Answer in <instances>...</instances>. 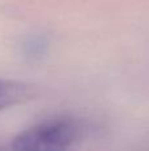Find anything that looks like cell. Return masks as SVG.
<instances>
[{"mask_svg": "<svg viewBox=\"0 0 149 151\" xmlns=\"http://www.w3.org/2000/svg\"><path fill=\"white\" fill-rule=\"evenodd\" d=\"M38 90L33 83L20 80L0 78V113L16 105L26 104L37 96Z\"/></svg>", "mask_w": 149, "mask_h": 151, "instance_id": "7a4b0ae2", "label": "cell"}, {"mask_svg": "<svg viewBox=\"0 0 149 151\" xmlns=\"http://www.w3.org/2000/svg\"><path fill=\"white\" fill-rule=\"evenodd\" d=\"M86 125L71 115L48 118L13 137V151H69L84 137Z\"/></svg>", "mask_w": 149, "mask_h": 151, "instance_id": "6da1fadb", "label": "cell"}, {"mask_svg": "<svg viewBox=\"0 0 149 151\" xmlns=\"http://www.w3.org/2000/svg\"><path fill=\"white\" fill-rule=\"evenodd\" d=\"M20 49L23 56L29 61H41L49 53L50 40L46 35L29 33L21 40Z\"/></svg>", "mask_w": 149, "mask_h": 151, "instance_id": "3957f363", "label": "cell"}]
</instances>
